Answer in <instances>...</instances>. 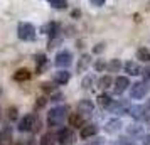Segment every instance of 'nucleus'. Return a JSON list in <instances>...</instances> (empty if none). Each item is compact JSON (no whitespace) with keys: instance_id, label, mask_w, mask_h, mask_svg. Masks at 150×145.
Masks as SVG:
<instances>
[{"instance_id":"1","label":"nucleus","mask_w":150,"mask_h":145,"mask_svg":"<svg viewBox=\"0 0 150 145\" xmlns=\"http://www.w3.org/2000/svg\"><path fill=\"white\" fill-rule=\"evenodd\" d=\"M69 117V108L66 105H57L54 108H51L47 111V118H46V123L49 128H56V127H61Z\"/></svg>"},{"instance_id":"2","label":"nucleus","mask_w":150,"mask_h":145,"mask_svg":"<svg viewBox=\"0 0 150 145\" xmlns=\"http://www.w3.org/2000/svg\"><path fill=\"white\" fill-rule=\"evenodd\" d=\"M149 90H150L149 83H145V81H135V83H132V86H130L128 96H130V100L140 101V100H143V98H147Z\"/></svg>"},{"instance_id":"3","label":"nucleus","mask_w":150,"mask_h":145,"mask_svg":"<svg viewBox=\"0 0 150 145\" xmlns=\"http://www.w3.org/2000/svg\"><path fill=\"white\" fill-rule=\"evenodd\" d=\"M130 108H132V101L130 98H120V100H115L113 105L108 108L110 113H113L115 117H125L130 113Z\"/></svg>"},{"instance_id":"4","label":"nucleus","mask_w":150,"mask_h":145,"mask_svg":"<svg viewBox=\"0 0 150 145\" xmlns=\"http://www.w3.org/2000/svg\"><path fill=\"white\" fill-rule=\"evenodd\" d=\"M56 138H57V145H73L76 142L74 132L71 127H61L56 132Z\"/></svg>"},{"instance_id":"5","label":"nucleus","mask_w":150,"mask_h":145,"mask_svg":"<svg viewBox=\"0 0 150 145\" xmlns=\"http://www.w3.org/2000/svg\"><path fill=\"white\" fill-rule=\"evenodd\" d=\"M130 86H132V81H130V76H127V74H120V76L115 78V81H113V95H116V96H123V93L125 91L130 90Z\"/></svg>"},{"instance_id":"6","label":"nucleus","mask_w":150,"mask_h":145,"mask_svg":"<svg viewBox=\"0 0 150 145\" xmlns=\"http://www.w3.org/2000/svg\"><path fill=\"white\" fill-rule=\"evenodd\" d=\"M35 27L30 22H21L17 27V35L21 41H34L35 39Z\"/></svg>"},{"instance_id":"7","label":"nucleus","mask_w":150,"mask_h":145,"mask_svg":"<svg viewBox=\"0 0 150 145\" xmlns=\"http://www.w3.org/2000/svg\"><path fill=\"white\" fill-rule=\"evenodd\" d=\"M103 130L108 135H118V133H122V130H125V123H123V120L120 117H113L105 123Z\"/></svg>"},{"instance_id":"8","label":"nucleus","mask_w":150,"mask_h":145,"mask_svg":"<svg viewBox=\"0 0 150 145\" xmlns=\"http://www.w3.org/2000/svg\"><path fill=\"white\" fill-rule=\"evenodd\" d=\"M54 64L59 69H68L73 64V52L68 49H61L54 57Z\"/></svg>"},{"instance_id":"9","label":"nucleus","mask_w":150,"mask_h":145,"mask_svg":"<svg viewBox=\"0 0 150 145\" xmlns=\"http://www.w3.org/2000/svg\"><path fill=\"white\" fill-rule=\"evenodd\" d=\"M125 133L128 138L135 142V140H142V137L145 135V130H143V125L140 122H132L130 125H125Z\"/></svg>"},{"instance_id":"10","label":"nucleus","mask_w":150,"mask_h":145,"mask_svg":"<svg viewBox=\"0 0 150 145\" xmlns=\"http://www.w3.org/2000/svg\"><path fill=\"white\" fill-rule=\"evenodd\" d=\"M35 120H37V115H34V113L24 115V118H21L19 123H17V130L19 132H32Z\"/></svg>"},{"instance_id":"11","label":"nucleus","mask_w":150,"mask_h":145,"mask_svg":"<svg viewBox=\"0 0 150 145\" xmlns=\"http://www.w3.org/2000/svg\"><path fill=\"white\" fill-rule=\"evenodd\" d=\"M128 115L132 117L133 122H145L147 117H149V113H147V110H145V105H140V103L132 105Z\"/></svg>"},{"instance_id":"12","label":"nucleus","mask_w":150,"mask_h":145,"mask_svg":"<svg viewBox=\"0 0 150 145\" xmlns=\"http://www.w3.org/2000/svg\"><path fill=\"white\" fill-rule=\"evenodd\" d=\"M98 132H100V127L96 123H84L79 128V138L81 140H89V138H93V137H96L98 135Z\"/></svg>"},{"instance_id":"13","label":"nucleus","mask_w":150,"mask_h":145,"mask_svg":"<svg viewBox=\"0 0 150 145\" xmlns=\"http://www.w3.org/2000/svg\"><path fill=\"white\" fill-rule=\"evenodd\" d=\"M78 113H81L83 117H91L95 113V103L89 98H83L78 101Z\"/></svg>"},{"instance_id":"14","label":"nucleus","mask_w":150,"mask_h":145,"mask_svg":"<svg viewBox=\"0 0 150 145\" xmlns=\"http://www.w3.org/2000/svg\"><path fill=\"white\" fill-rule=\"evenodd\" d=\"M93 64V59H91V54H81V57L78 59V62H76V73L78 74H81V73H86L88 71V68Z\"/></svg>"},{"instance_id":"15","label":"nucleus","mask_w":150,"mask_h":145,"mask_svg":"<svg viewBox=\"0 0 150 145\" xmlns=\"http://www.w3.org/2000/svg\"><path fill=\"white\" fill-rule=\"evenodd\" d=\"M123 73L127 76H142V68L135 61H127L123 64Z\"/></svg>"},{"instance_id":"16","label":"nucleus","mask_w":150,"mask_h":145,"mask_svg":"<svg viewBox=\"0 0 150 145\" xmlns=\"http://www.w3.org/2000/svg\"><path fill=\"white\" fill-rule=\"evenodd\" d=\"M52 81H54L56 84H59V86H64V84H68L69 81H71V73H69L68 69H59V71L54 73Z\"/></svg>"},{"instance_id":"17","label":"nucleus","mask_w":150,"mask_h":145,"mask_svg":"<svg viewBox=\"0 0 150 145\" xmlns=\"http://www.w3.org/2000/svg\"><path fill=\"white\" fill-rule=\"evenodd\" d=\"M14 144V133H12V127H4L0 130V145H12Z\"/></svg>"},{"instance_id":"18","label":"nucleus","mask_w":150,"mask_h":145,"mask_svg":"<svg viewBox=\"0 0 150 145\" xmlns=\"http://www.w3.org/2000/svg\"><path fill=\"white\" fill-rule=\"evenodd\" d=\"M84 120H86V118L83 117L81 113H78V111H76V113H69V117H68V125L71 127V128H81L83 125L86 123Z\"/></svg>"},{"instance_id":"19","label":"nucleus","mask_w":150,"mask_h":145,"mask_svg":"<svg viewBox=\"0 0 150 145\" xmlns=\"http://www.w3.org/2000/svg\"><path fill=\"white\" fill-rule=\"evenodd\" d=\"M113 101H115V100H113V96L110 95L108 91H103V93H100V95H98V98H96V103L100 105L103 110H108L110 106L113 105Z\"/></svg>"},{"instance_id":"20","label":"nucleus","mask_w":150,"mask_h":145,"mask_svg":"<svg viewBox=\"0 0 150 145\" xmlns=\"http://www.w3.org/2000/svg\"><path fill=\"white\" fill-rule=\"evenodd\" d=\"M113 81H115V78L113 74H103V76L98 78V81H96V86L103 91H108V88H113Z\"/></svg>"},{"instance_id":"21","label":"nucleus","mask_w":150,"mask_h":145,"mask_svg":"<svg viewBox=\"0 0 150 145\" xmlns=\"http://www.w3.org/2000/svg\"><path fill=\"white\" fill-rule=\"evenodd\" d=\"M123 64H125V62H122L120 59H116V57L110 59V61H108V66H106V73H108V74H116V73H122Z\"/></svg>"},{"instance_id":"22","label":"nucleus","mask_w":150,"mask_h":145,"mask_svg":"<svg viewBox=\"0 0 150 145\" xmlns=\"http://www.w3.org/2000/svg\"><path fill=\"white\" fill-rule=\"evenodd\" d=\"M34 59H35V73H37V74H42L44 69H46V66H47V56L39 52V54H35Z\"/></svg>"},{"instance_id":"23","label":"nucleus","mask_w":150,"mask_h":145,"mask_svg":"<svg viewBox=\"0 0 150 145\" xmlns=\"http://www.w3.org/2000/svg\"><path fill=\"white\" fill-rule=\"evenodd\" d=\"M32 78V73L29 71V69L25 68H21V69H17L14 73V81H17V83H25V81H29Z\"/></svg>"},{"instance_id":"24","label":"nucleus","mask_w":150,"mask_h":145,"mask_svg":"<svg viewBox=\"0 0 150 145\" xmlns=\"http://www.w3.org/2000/svg\"><path fill=\"white\" fill-rule=\"evenodd\" d=\"M41 32L42 34H47L49 39L57 37V34H59V25H57L56 22H49V24H46V25L41 29Z\"/></svg>"},{"instance_id":"25","label":"nucleus","mask_w":150,"mask_h":145,"mask_svg":"<svg viewBox=\"0 0 150 145\" xmlns=\"http://www.w3.org/2000/svg\"><path fill=\"white\" fill-rule=\"evenodd\" d=\"M96 81H98L96 74L88 73V74H84V76H83V79H81V88H83V90H91V88L96 84Z\"/></svg>"},{"instance_id":"26","label":"nucleus","mask_w":150,"mask_h":145,"mask_svg":"<svg viewBox=\"0 0 150 145\" xmlns=\"http://www.w3.org/2000/svg\"><path fill=\"white\" fill-rule=\"evenodd\" d=\"M57 144V138H56V133L52 132H46L41 135V140H39V145H56Z\"/></svg>"},{"instance_id":"27","label":"nucleus","mask_w":150,"mask_h":145,"mask_svg":"<svg viewBox=\"0 0 150 145\" xmlns=\"http://www.w3.org/2000/svg\"><path fill=\"white\" fill-rule=\"evenodd\" d=\"M137 61L138 62H150V49L143 47V46L137 49Z\"/></svg>"},{"instance_id":"28","label":"nucleus","mask_w":150,"mask_h":145,"mask_svg":"<svg viewBox=\"0 0 150 145\" xmlns=\"http://www.w3.org/2000/svg\"><path fill=\"white\" fill-rule=\"evenodd\" d=\"M106 66H108V61H105L101 57L93 61V69H95V73H105V71H106Z\"/></svg>"},{"instance_id":"29","label":"nucleus","mask_w":150,"mask_h":145,"mask_svg":"<svg viewBox=\"0 0 150 145\" xmlns=\"http://www.w3.org/2000/svg\"><path fill=\"white\" fill-rule=\"evenodd\" d=\"M54 84H56L54 81H44V83H41V90L44 91L46 95H49V96H51V95L56 91V86H54Z\"/></svg>"},{"instance_id":"30","label":"nucleus","mask_w":150,"mask_h":145,"mask_svg":"<svg viewBox=\"0 0 150 145\" xmlns=\"http://www.w3.org/2000/svg\"><path fill=\"white\" fill-rule=\"evenodd\" d=\"M49 5L51 7L57 8V10H64V8H68V0H47Z\"/></svg>"},{"instance_id":"31","label":"nucleus","mask_w":150,"mask_h":145,"mask_svg":"<svg viewBox=\"0 0 150 145\" xmlns=\"http://www.w3.org/2000/svg\"><path fill=\"white\" fill-rule=\"evenodd\" d=\"M110 145H137V144L132 140V138H128L127 135H125V137H118L116 140H113Z\"/></svg>"},{"instance_id":"32","label":"nucleus","mask_w":150,"mask_h":145,"mask_svg":"<svg viewBox=\"0 0 150 145\" xmlns=\"http://www.w3.org/2000/svg\"><path fill=\"white\" fill-rule=\"evenodd\" d=\"M84 145H106V142H105V138H103V137L96 135V137L86 140V142H84Z\"/></svg>"},{"instance_id":"33","label":"nucleus","mask_w":150,"mask_h":145,"mask_svg":"<svg viewBox=\"0 0 150 145\" xmlns=\"http://www.w3.org/2000/svg\"><path fill=\"white\" fill-rule=\"evenodd\" d=\"M7 117H8L10 122H15V120L19 118V110H17L15 106H10V108L7 110Z\"/></svg>"},{"instance_id":"34","label":"nucleus","mask_w":150,"mask_h":145,"mask_svg":"<svg viewBox=\"0 0 150 145\" xmlns=\"http://www.w3.org/2000/svg\"><path fill=\"white\" fill-rule=\"evenodd\" d=\"M47 98L46 96H39L37 98V100H35V105H34V108L35 110H42V108H44V106H46V105H47Z\"/></svg>"},{"instance_id":"35","label":"nucleus","mask_w":150,"mask_h":145,"mask_svg":"<svg viewBox=\"0 0 150 145\" xmlns=\"http://www.w3.org/2000/svg\"><path fill=\"white\" fill-rule=\"evenodd\" d=\"M142 81H145V83L150 84V64H147L145 68H142Z\"/></svg>"},{"instance_id":"36","label":"nucleus","mask_w":150,"mask_h":145,"mask_svg":"<svg viewBox=\"0 0 150 145\" xmlns=\"http://www.w3.org/2000/svg\"><path fill=\"white\" fill-rule=\"evenodd\" d=\"M62 100H64L62 93H57V91H54V93L49 96V101H52V103H61Z\"/></svg>"},{"instance_id":"37","label":"nucleus","mask_w":150,"mask_h":145,"mask_svg":"<svg viewBox=\"0 0 150 145\" xmlns=\"http://www.w3.org/2000/svg\"><path fill=\"white\" fill-rule=\"evenodd\" d=\"M105 49H106V44L105 42H100V44H96L95 47H93V54H101Z\"/></svg>"},{"instance_id":"38","label":"nucleus","mask_w":150,"mask_h":145,"mask_svg":"<svg viewBox=\"0 0 150 145\" xmlns=\"http://www.w3.org/2000/svg\"><path fill=\"white\" fill-rule=\"evenodd\" d=\"M41 128H42V120L37 117V120H35V123H34V128H32V133H37V132H41Z\"/></svg>"},{"instance_id":"39","label":"nucleus","mask_w":150,"mask_h":145,"mask_svg":"<svg viewBox=\"0 0 150 145\" xmlns=\"http://www.w3.org/2000/svg\"><path fill=\"white\" fill-rule=\"evenodd\" d=\"M105 2H106V0H89V4H91L93 7H103Z\"/></svg>"},{"instance_id":"40","label":"nucleus","mask_w":150,"mask_h":145,"mask_svg":"<svg viewBox=\"0 0 150 145\" xmlns=\"http://www.w3.org/2000/svg\"><path fill=\"white\" fill-rule=\"evenodd\" d=\"M140 145H150V133H145L140 140Z\"/></svg>"},{"instance_id":"41","label":"nucleus","mask_w":150,"mask_h":145,"mask_svg":"<svg viewBox=\"0 0 150 145\" xmlns=\"http://www.w3.org/2000/svg\"><path fill=\"white\" fill-rule=\"evenodd\" d=\"M143 105H145V110H147V113H150V96L145 100V103H143Z\"/></svg>"},{"instance_id":"42","label":"nucleus","mask_w":150,"mask_h":145,"mask_svg":"<svg viewBox=\"0 0 150 145\" xmlns=\"http://www.w3.org/2000/svg\"><path fill=\"white\" fill-rule=\"evenodd\" d=\"M76 44H78V46H76L78 49H83V47H84V42H83V41H78Z\"/></svg>"},{"instance_id":"43","label":"nucleus","mask_w":150,"mask_h":145,"mask_svg":"<svg viewBox=\"0 0 150 145\" xmlns=\"http://www.w3.org/2000/svg\"><path fill=\"white\" fill-rule=\"evenodd\" d=\"M79 15H81V12H79V10H74V12H73V17H79Z\"/></svg>"},{"instance_id":"44","label":"nucleus","mask_w":150,"mask_h":145,"mask_svg":"<svg viewBox=\"0 0 150 145\" xmlns=\"http://www.w3.org/2000/svg\"><path fill=\"white\" fill-rule=\"evenodd\" d=\"M145 123L149 125V128H150V115H149V117H147V120H145Z\"/></svg>"},{"instance_id":"45","label":"nucleus","mask_w":150,"mask_h":145,"mask_svg":"<svg viewBox=\"0 0 150 145\" xmlns=\"http://www.w3.org/2000/svg\"><path fill=\"white\" fill-rule=\"evenodd\" d=\"M12 145H22V144H21V142H17V144H12Z\"/></svg>"}]
</instances>
